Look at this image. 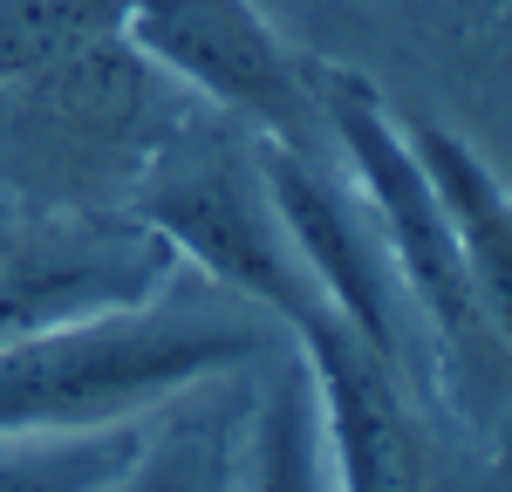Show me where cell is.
Wrapping results in <instances>:
<instances>
[{
  "mask_svg": "<svg viewBox=\"0 0 512 492\" xmlns=\"http://www.w3.org/2000/svg\"><path fill=\"white\" fill-rule=\"evenodd\" d=\"M280 322L219 281H171L158 301L0 342V438H55L144 417L198 376L267 363Z\"/></svg>",
  "mask_w": 512,
  "mask_h": 492,
  "instance_id": "1",
  "label": "cell"
},
{
  "mask_svg": "<svg viewBox=\"0 0 512 492\" xmlns=\"http://www.w3.org/2000/svg\"><path fill=\"white\" fill-rule=\"evenodd\" d=\"M130 212H144L178 246L185 267H198L205 281H219L239 301H253L260 315H274L280 335H294L335 308L328 287L315 281V267L301 260L287 219L267 199L260 151H246L233 130H198V137H178L171 151H158Z\"/></svg>",
  "mask_w": 512,
  "mask_h": 492,
  "instance_id": "2",
  "label": "cell"
},
{
  "mask_svg": "<svg viewBox=\"0 0 512 492\" xmlns=\"http://www.w3.org/2000/svg\"><path fill=\"white\" fill-rule=\"evenodd\" d=\"M178 274V246L130 205H0V342L144 308Z\"/></svg>",
  "mask_w": 512,
  "mask_h": 492,
  "instance_id": "3",
  "label": "cell"
},
{
  "mask_svg": "<svg viewBox=\"0 0 512 492\" xmlns=\"http://www.w3.org/2000/svg\"><path fill=\"white\" fill-rule=\"evenodd\" d=\"M315 103H321L328 137L349 151L355 185H362V199H369L376 226H383V246H390V260H396V281L424 308V328L465 369H492L499 335H492L485 308H478L465 253H458V233H451L431 178H424V164L410 151V130L376 103L369 82L342 76V69H321L315 76Z\"/></svg>",
  "mask_w": 512,
  "mask_h": 492,
  "instance_id": "4",
  "label": "cell"
},
{
  "mask_svg": "<svg viewBox=\"0 0 512 492\" xmlns=\"http://www.w3.org/2000/svg\"><path fill=\"white\" fill-rule=\"evenodd\" d=\"M117 35L212 110L253 123L287 151H321L315 76L274 41L253 0H130Z\"/></svg>",
  "mask_w": 512,
  "mask_h": 492,
  "instance_id": "5",
  "label": "cell"
},
{
  "mask_svg": "<svg viewBox=\"0 0 512 492\" xmlns=\"http://www.w3.org/2000/svg\"><path fill=\"white\" fill-rule=\"evenodd\" d=\"M260 178L301 260L342 308V322L403 369V281L369 199H349V185L321 164V151H287V144H260Z\"/></svg>",
  "mask_w": 512,
  "mask_h": 492,
  "instance_id": "6",
  "label": "cell"
},
{
  "mask_svg": "<svg viewBox=\"0 0 512 492\" xmlns=\"http://www.w3.org/2000/svg\"><path fill=\"white\" fill-rule=\"evenodd\" d=\"M287 342L315 369L335 492H431V458H424V431L403 397V369L376 356V342H362L342 322V308L315 315Z\"/></svg>",
  "mask_w": 512,
  "mask_h": 492,
  "instance_id": "7",
  "label": "cell"
},
{
  "mask_svg": "<svg viewBox=\"0 0 512 492\" xmlns=\"http://www.w3.org/2000/svg\"><path fill=\"white\" fill-rule=\"evenodd\" d=\"M246 417H253L246 369L198 376L144 417L130 465L96 492H246Z\"/></svg>",
  "mask_w": 512,
  "mask_h": 492,
  "instance_id": "8",
  "label": "cell"
},
{
  "mask_svg": "<svg viewBox=\"0 0 512 492\" xmlns=\"http://www.w3.org/2000/svg\"><path fill=\"white\" fill-rule=\"evenodd\" d=\"M403 130H410V151H417L437 205H444V219L458 233L478 308H485V322L499 335V349H512V192L451 130H437V123H403Z\"/></svg>",
  "mask_w": 512,
  "mask_h": 492,
  "instance_id": "9",
  "label": "cell"
},
{
  "mask_svg": "<svg viewBox=\"0 0 512 492\" xmlns=\"http://www.w3.org/2000/svg\"><path fill=\"white\" fill-rule=\"evenodd\" d=\"M253 417H246V492H335L328 438H321L315 369L294 342L253 363Z\"/></svg>",
  "mask_w": 512,
  "mask_h": 492,
  "instance_id": "10",
  "label": "cell"
},
{
  "mask_svg": "<svg viewBox=\"0 0 512 492\" xmlns=\"http://www.w3.org/2000/svg\"><path fill=\"white\" fill-rule=\"evenodd\" d=\"M144 417L96 424V431H55V438H0V492H96L130 465Z\"/></svg>",
  "mask_w": 512,
  "mask_h": 492,
  "instance_id": "11",
  "label": "cell"
},
{
  "mask_svg": "<svg viewBox=\"0 0 512 492\" xmlns=\"http://www.w3.org/2000/svg\"><path fill=\"white\" fill-rule=\"evenodd\" d=\"M130 0H0V89L62 62L69 48L110 35Z\"/></svg>",
  "mask_w": 512,
  "mask_h": 492,
  "instance_id": "12",
  "label": "cell"
}]
</instances>
